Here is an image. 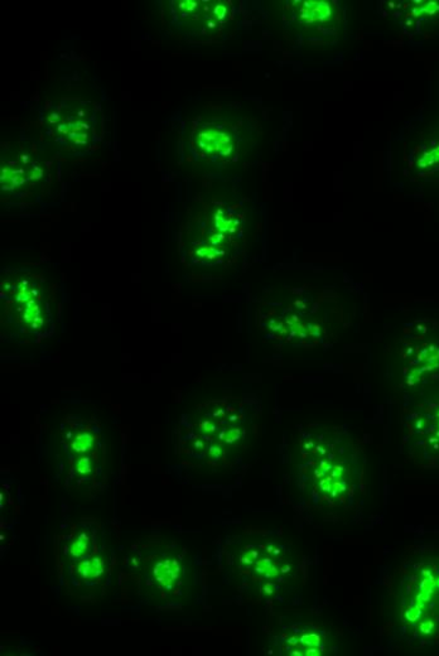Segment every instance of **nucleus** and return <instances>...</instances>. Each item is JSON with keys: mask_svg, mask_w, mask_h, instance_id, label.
<instances>
[{"mask_svg": "<svg viewBox=\"0 0 439 656\" xmlns=\"http://www.w3.org/2000/svg\"><path fill=\"white\" fill-rule=\"evenodd\" d=\"M302 14H299L303 25H308V34L328 35V25L334 28L338 13L334 5L328 2L297 3Z\"/></svg>", "mask_w": 439, "mask_h": 656, "instance_id": "nucleus-1", "label": "nucleus"}, {"mask_svg": "<svg viewBox=\"0 0 439 656\" xmlns=\"http://www.w3.org/2000/svg\"><path fill=\"white\" fill-rule=\"evenodd\" d=\"M104 561L100 558H94L89 561H83L78 566V573L83 578H95L103 573Z\"/></svg>", "mask_w": 439, "mask_h": 656, "instance_id": "nucleus-3", "label": "nucleus"}, {"mask_svg": "<svg viewBox=\"0 0 439 656\" xmlns=\"http://www.w3.org/2000/svg\"><path fill=\"white\" fill-rule=\"evenodd\" d=\"M155 577L158 582L164 584H170L174 582L175 578H178V564L175 561H164V563L158 564L155 568Z\"/></svg>", "mask_w": 439, "mask_h": 656, "instance_id": "nucleus-2", "label": "nucleus"}, {"mask_svg": "<svg viewBox=\"0 0 439 656\" xmlns=\"http://www.w3.org/2000/svg\"><path fill=\"white\" fill-rule=\"evenodd\" d=\"M91 444H93V437L89 434H82L76 439L75 443H73V448L77 452H83L87 451V448H90Z\"/></svg>", "mask_w": 439, "mask_h": 656, "instance_id": "nucleus-5", "label": "nucleus"}, {"mask_svg": "<svg viewBox=\"0 0 439 656\" xmlns=\"http://www.w3.org/2000/svg\"><path fill=\"white\" fill-rule=\"evenodd\" d=\"M89 549V539L85 535H81L77 540L71 547V554L73 556H81L85 554Z\"/></svg>", "mask_w": 439, "mask_h": 656, "instance_id": "nucleus-4", "label": "nucleus"}, {"mask_svg": "<svg viewBox=\"0 0 439 656\" xmlns=\"http://www.w3.org/2000/svg\"><path fill=\"white\" fill-rule=\"evenodd\" d=\"M91 471V464L89 458H81L77 462V472L80 473H89Z\"/></svg>", "mask_w": 439, "mask_h": 656, "instance_id": "nucleus-6", "label": "nucleus"}]
</instances>
